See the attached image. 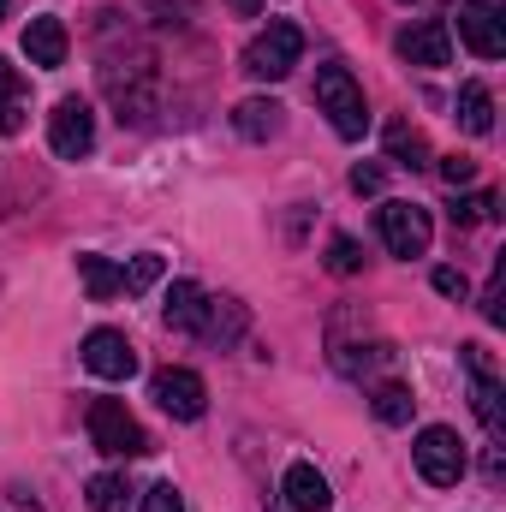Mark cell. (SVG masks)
Returning <instances> with one entry per match:
<instances>
[{
  "label": "cell",
  "mask_w": 506,
  "mask_h": 512,
  "mask_svg": "<svg viewBox=\"0 0 506 512\" xmlns=\"http://www.w3.org/2000/svg\"><path fill=\"white\" fill-rule=\"evenodd\" d=\"M352 191H358V197H376L381 191V167H352Z\"/></svg>",
  "instance_id": "f1b7e54d"
},
{
  "label": "cell",
  "mask_w": 506,
  "mask_h": 512,
  "mask_svg": "<svg viewBox=\"0 0 506 512\" xmlns=\"http://www.w3.org/2000/svg\"><path fill=\"white\" fill-rule=\"evenodd\" d=\"M24 108H30V90H24L18 66L0 60V137H18L24 131Z\"/></svg>",
  "instance_id": "2e32d148"
},
{
  "label": "cell",
  "mask_w": 506,
  "mask_h": 512,
  "mask_svg": "<svg viewBox=\"0 0 506 512\" xmlns=\"http://www.w3.org/2000/svg\"><path fill=\"white\" fill-rule=\"evenodd\" d=\"M453 221H459V227H477V221H495V191H471V197H459V209H453Z\"/></svg>",
  "instance_id": "cb8c5ba5"
},
{
  "label": "cell",
  "mask_w": 506,
  "mask_h": 512,
  "mask_svg": "<svg viewBox=\"0 0 506 512\" xmlns=\"http://www.w3.org/2000/svg\"><path fill=\"white\" fill-rule=\"evenodd\" d=\"M126 501H131V483H126V477H114V471L90 477V507H96V512H126Z\"/></svg>",
  "instance_id": "7402d4cb"
},
{
  "label": "cell",
  "mask_w": 506,
  "mask_h": 512,
  "mask_svg": "<svg viewBox=\"0 0 506 512\" xmlns=\"http://www.w3.org/2000/svg\"><path fill=\"white\" fill-rule=\"evenodd\" d=\"M411 459H417V471H423V483H435V489H453L459 477H465V441H459V429H447V423H429L417 441H411Z\"/></svg>",
  "instance_id": "3957f363"
},
{
  "label": "cell",
  "mask_w": 506,
  "mask_h": 512,
  "mask_svg": "<svg viewBox=\"0 0 506 512\" xmlns=\"http://www.w3.org/2000/svg\"><path fill=\"white\" fill-rule=\"evenodd\" d=\"M435 292H441V298H465L471 286H465V274H459V268H435Z\"/></svg>",
  "instance_id": "83f0119b"
},
{
  "label": "cell",
  "mask_w": 506,
  "mask_h": 512,
  "mask_svg": "<svg viewBox=\"0 0 506 512\" xmlns=\"http://www.w3.org/2000/svg\"><path fill=\"white\" fill-rule=\"evenodd\" d=\"M161 268H167V262H161L155 251L131 256V268H120V286H126V292H149V286L161 280Z\"/></svg>",
  "instance_id": "603a6c76"
},
{
  "label": "cell",
  "mask_w": 506,
  "mask_h": 512,
  "mask_svg": "<svg viewBox=\"0 0 506 512\" xmlns=\"http://www.w3.org/2000/svg\"><path fill=\"white\" fill-rule=\"evenodd\" d=\"M370 405H376L381 423H411V411H417V399H411V387L405 382H381Z\"/></svg>",
  "instance_id": "ffe728a7"
},
{
  "label": "cell",
  "mask_w": 506,
  "mask_h": 512,
  "mask_svg": "<svg viewBox=\"0 0 506 512\" xmlns=\"http://www.w3.org/2000/svg\"><path fill=\"white\" fill-rule=\"evenodd\" d=\"M239 328H245V310H239L233 298H209V322H203V334H209V340H239Z\"/></svg>",
  "instance_id": "44dd1931"
},
{
  "label": "cell",
  "mask_w": 506,
  "mask_h": 512,
  "mask_svg": "<svg viewBox=\"0 0 506 512\" xmlns=\"http://www.w3.org/2000/svg\"><path fill=\"white\" fill-rule=\"evenodd\" d=\"M328 268H334V274H358V268H364V251H358V239H346V233H340V239L328 245Z\"/></svg>",
  "instance_id": "d4e9b609"
},
{
  "label": "cell",
  "mask_w": 506,
  "mask_h": 512,
  "mask_svg": "<svg viewBox=\"0 0 506 512\" xmlns=\"http://www.w3.org/2000/svg\"><path fill=\"white\" fill-rule=\"evenodd\" d=\"M459 42H465L477 60H501L506 54L501 0H465V6H459Z\"/></svg>",
  "instance_id": "9c48e42d"
},
{
  "label": "cell",
  "mask_w": 506,
  "mask_h": 512,
  "mask_svg": "<svg viewBox=\"0 0 506 512\" xmlns=\"http://www.w3.org/2000/svg\"><path fill=\"white\" fill-rule=\"evenodd\" d=\"M316 108L328 114V126L340 137H364L370 131V102H364V90H358V78L346 66H322L316 72Z\"/></svg>",
  "instance_id": "6da1fadb"
},
{
  "label": "cell",
  "mask_w": 506,
  "mask_h": 512,
  "mask_svg": "<svg viewBox=\"0 0 506 512\" xmlns=\"http://www.w3.org/2000/svg\"><path fill=\"white\" fill-rule=\"evenodd\" d=\"M90 441H96L108 459H137V453H149V435H143V423L126 411V399H90Z\"/></svg>",
  "instance_id": "277c9868"
},
{
  "label": "cell",
  "mask_w": 506,
  "mask_h": 512,
  "mask_svg": "<svg viewBox=\"0 0 506 512\" xmlns=\"http://www.w3.org/2000/svg\"><path fill=\"white\" fill-rule=\"evenodd\" d=\"M161 316H167V328H179V334H203V322H209V292H203L197 280H173Z\"/></svg>",
  "instance_id": "5bb4252c"
},
{
  "label": "cell",
  "mask_w": 506,
  "mask_h": 512,
  "mask_svg": "<svg viewBox=\"0 0 506 512\" xmlns=\"http://www.w3.org/2000/svg\"><path fill=\"white\" fill-rule=\"evenodd\" d=\"M399 60L405 66H423V72H441L447 60H453V30H447V18H417V24H405L399 30Z\"/></svg>",
  "instance_id": "ba28073f"
},
{
  "label": "cell",
  "mask_w": 506,
  "mask_h": 512,
  "mask_svg": "<svg viewBox=\"0 0 506 512\" xmlns=\"http://www.w3.org/2000/svg\"><path fill=\"white\" fill-rule=\"evenodd\" d=\"M48 149L60 161H84L96 149V108L84 96H60L54 114H48Z\"/></svg>",
  "instance_id": "8992f818"
},
{
  "label": "cell",
  "mask_w": 506,
  "mask_h": 512,
  "mask_svg": "<svg viewBox=\"0 0 506 512\" xmlns=\"http://www.w3.org/2000/svg\"><path fill=\"white\" fill-rule=\"evenodd\" d=\"M149 399H155L167 417H179V423H197V417L209 411V382H203L197 370L173 364V370H161V376L149 382Z\"/></svg>",
  "instance_id": "52a82bcc"
},
{
  "label": "cell",
  "mask_w": 506,
  "mask_h": 512,
  "mask_svg": "<svg viewBox=\"0 0 506 512\" xmlns=\"http://www.w3.org/2000/svg\"><path fill=\"white\" fill-rule=\"evenodd\" d=\"M84 370L102 382H126V376H137V346L120 328H90L84 334Z\"/></svg>",
  "instance_id": "30bf717a"
},
{
  "label": "cell",
  "mask_w": 506,
  "mask_h": 512,
  "mask_svg": "<svg viewBox=\"0 0 506 512\" xmlns=\"http://www.w3.org/2000/svg\"><path fill=\"white\" fill-rule=\"evenodd\" d=\"M0 18H6V0H0Z\"/></svg>",
  "instance_id": "4dcf8cb0"
},
{
  "label": "cell",
  "mask_w": 506,
  "mask_h": 512,
  "mask_svg": "<svg viewBox=\"0 0 506 512\" xmlns=\"http://www.w3.org/2000/svg\"><path fill=\"white\" fill-rule=\"evenodd\" d=\"M227 6H233V12H245V18H256V12H262V0H227Z\"/></svg>",
  "instance_id": "f546056e"
},
{
  "label": "cell",
  "mask_w": 506,
  "mask_h": 512,
  "mask_svg": "<svg viewBox=\"0 0 506 512\" xmlns=\"http://www.w3.org/2000/svg\"><path fill=\"white\" fill-rule=\"evenodd\" d=\"M78 280H84V292H90L96 304H108L114 292H126V286H120V268H114L108 256H96V251L78 256Z\"/></svg>",
  "instance_id": "ac0fdd59"
},
{
  "label": "cell",
  "mask_w": 506,
  "mask_h": 512,
  "mask_svg": "<svg viewBox=\"0 0 506 512\" xmlns=\"http://www.w3.org/2000/svg\"><path fill=\"white\" fill-rule=\"evenodd\" d=\"M280 495H286V507H292V512H328V507H334V489H328V477H322L310 459L286 465V477H280Z\"/></svg>",
  "instance_id": "7c38bea8"
},
{
  "label": "cell",
  "mask_w": 506,
  "mask_h": 512,
  "mask_svg": "<svg viewBox=\"0 0 506 512\" xmlns=\"http://www.w3.org/2000/svg\"><path fill=\"white\" fill-rule=\"evenodd\" d=\"M280 102L274 96H251V102H239L233 108V126H239V137H251V143H262V137H274L280 131Z\"/></svg>",
  "instance_id": "9a60e30c"
},
{
  "label": "cell",
  "mask_w": 506,
  "mask_h": 512,
  "mask_svg": "<svg viewBox=\"0 0 506 512\" xmlns=\"http://www.w3.org/2000/svg\"><path fill=\"white\" fill-rule=\"evenodd\" d=\"M441 179H447V185H471V179H477V161H471V155H447V161H441Z\"/></svg>",
  "instance_id": "4316f807"
},
{
  "label": "cell",
  "mask_w": 506,
  "mask_h": 512,
  "mask_svg": "<svg viewBox=\"0 0 506 512\" xmlns=\"http://www.w3.org/2000/svg\"><path fill=\"white\" fill-rule=\"evenodd\" d=\"M304 60V30L298 24H268L262 36H251V48H245V72H251L256 84H280L292 66Z\"/></svg>",
  "instance_id": "7a4b0ae2"
},
{
  "label": "cell",
  "mask_w": 506,
  "mask_h": 512,
  "mask_svg": "<svg viewBox=\"0 0 506 512\" xmlns=\"http://www.w3.org/2000/svg\"><path fill=\"white\" fill-rule=\"evenodd\" d=\"M66 48H72V36H66L60 18H30V24H24V60H30V66L54 72V66H66Z\"/></svg>",
  "instance_id": "4fadbf2b"
},
{
  "label": "cell",
  "mask_w": 506,
  "mask_h": 512,
  "mask_svg": "<svg viewBox=\"0 0 506 512\" xmlns=\"http://www.w3.org/2000/svg\"><path fill=\"white\" fill-rule=\"evenodd\" d=\"M459 358H465V370H471V393H477V417H483V429H489V435H506V411H501V376H495V358H489L483 346H465Z\"/></svg>",
  "instance_id": "8fae6325"
},
{
  "label": "cell",
  "mask_w": 506,
  "mask_h": 512,
  "mask_svg": "<svg viewBox=\"0 0 506 512\" xmlns=\"http://www.w3.org/2000/svg\"><path fill=\"white\" fill-rule=\"evenodd\" d=\"M143 512H185V501L173 483H155V489H143Z\"/></svg>",
  "instance_id": "484cf974"
},
{
  "label": "cell",
  "mask_w": 506,
  "mask_h": 512,
  "mask_svg": "<svg viewBox=\"0 0 506 512\" xmlns=\"http://www.w3.org/2000/svg\"><path fill=\"white\" fill-rule=\"evenodd\" d=\"M387 155L399 167H429V143H423V131L411 126V120H393L387 126Z\"/></svg>",
  "instance_id": "d6986e66"
},
{
  "label": "cell",
  "mask_w": 506,
  "mask_h": 512,
  "mask_svg": "<svg viewBox=\"0 0 506 512\" xmlns=\"http://www.w3.org/2000/svg\"><path fill=\"white\" fill-rule=\"evenodd\" d=\"M459 126L471 131V137L495 131V96H489V84H459Z\"/></svg>",
  "instance_id": "e0dca14e"
},
{
  "label": "cell",
  "mask_w": 506,
  "mask_h": 512,
  "mask_svg": "<svg viewBox=\"0 0 506 512\" xmlns=\"http://www.w3.org/2000/svg\"><path fill=\"white\" fill-rule=\"evenodd\" d=\"M376 227H381V245L393 256H423L429 251V239H435V221H429V209L423 203H405V197H393V203H381L376 209Z\"/></svg>",
  "instance_id": "5b68a950"
}]
</instances>
